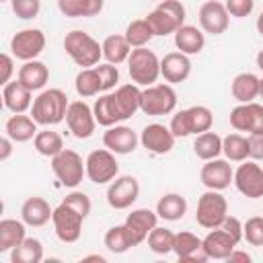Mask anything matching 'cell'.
Here are the masks:
<instances>
[{
    "label": "cell",
    "mask_w": 263,
    "mask_h": 263,
    "mask_svg": "<svg viewBox=\"0 0 263 263\" xmlns=\"http://www.w3.org/2000/svg\"><path fill=\"white\" fill-rule=\"evenodd\" d=\"M68 107H70V101L62 88H47V90H41L33 99L31 117L39 125L49 127V125H55L66 119Z\"/></svg>",
    "instance_id": "6da1fadb"
},
{
    "label": "cell",
    "mask_w": 263,
    "mask_h": 263,
    "mask_svg": "<svg viewBox=\"0 0 263 263\" xmlns=\"http://www.w3.org/2000/svg\"><path fill=\"white\" fill-rule=\"evenodd\" d=\"M212 125H214V113L205 105H193V107L181 109L171 117V123H168L175 138L197 136L212 129Z\"/></svg>",
    "instance_id": "7a4b0ae2"
},
{
    "label": "cell",
    "mask_w": 263,
    "mask_h": 263,
    "mask_svg": "<svg viewBox=\"0 0 263 263\" xmlns=\"http://www.w3.org/2000/svg\"><path fill=\"white\" fill-rule=\"evenodd\" d=\"M64 49L70 55V60L80 68H92L103 58V45L84 31H70L64 37Z\"/></svg>",
    "instance_id": "3957f363"
},
{
    "label": "cell",
    "mask_w": 263,
    "mask_h": 263,
    "mask_svg": "<svg viewBox=\"0 0 263 263\" xmlns=\"http://www.w3.org/2000/svg\"><path fill=\"white\" fill-rule=\"evenodd\" d=\"M185 18H187V10L179 0H160L158 6L150 10L146 16L156 37L175 35V31L185 25Z\"/></svg>",
    "instance_id": "277c9868"
},
{
    "label": "cell",
    "mask_w": 263,
    "mask_h": 263,
    "mask_svg": "<svg viewBox=\"0 0 263 263\" xmlns=\"http://www.w3.org/2000/svg\"><path fill=\"white\" fill-rule=\"evenodd\" d=\"M127 72L132 82L138 86L156 84L160 76V60L148 47H134L127 58Z\"/></svg>",
    "instance_id": "5b68a950"
},
{
    "label": "cell",
    "mask_w": 263,
    "mask_h": 263,
    "mask_svg": "<svg viewBox=\"0 0 263 263\" xmlns=\"http://www.w3.org/2000/svg\"><path fill=\"white\" fill-rule=\"evenodd\" d=\"M177 107V92L171 84H150L142 88V99H140V111L152 117L158 115H168Z\"/></svg>",
    "instance_id": "8992f818"
},
{
    "label": "cell",
    "mask_w": 263,
    "mask_h": 263,
    "mask_svg": "<svg viewBox=\"0 0 263 263\" xmlns=\"http://www.w3.org/2000/svg\"><path fill=\"white\" fill-rule=\"evenodd\" d=\"M51 171L64 187L74 189L82 183V177L86 175V162L76 150L64 148L60 154L51 158Z\"/></svg>",
    "instance_id": "52a82bcc"
},
{
    "label": "cell",
    "mask_w": 263,
    "mask_h": 263,
    "mask_svg": "<svg viewBox=\"0 0 263 263\" xmlns=\"http://www.w3.org/2000/svg\"><path fill=\"white\" fill-rule=\"evenodd\" d=\"M228 216V201L226 197L216 191V189H208L199 199H197V210H195V220L201 228L212 230V228H220L224 218Z\"/></svg>",
    "instance_id": "ba28073f"
},
{
    "label": "cell",
    "mask_w": 263,
    "mask_h": 263,
    "mask_svg": "<svg viewBox=\"0 0 263 263\" xmlns=\"http://www.w3.org/2000/svg\"><path fill=\"white\" fill-rule=\"evenodd\" d=\"M84 162H86V177L95 185L111 183L119 175V162L115 158V152H111L109 148H97V150H92L84 158Z\"/></svg>",
    "instance_id": "9c48e42d"
},
{
    "label": "cell",
    "mask_w": 263,
    "mask_h": 263,
    "mask_svg": "<svg viewBox=\"0 0 263 263\" xmlns=\"http://www.w3.org/2000/svg\"><path fill=\"white\" fill-rule=\"evenodd\" d=\"M234 187L238 193H242L249 199L263 197V166L257 164V160H242L238 168L234 171Z\"/></svg>",
    "instance_id": "30bf717a"
},
{
    "label": "cell",
    "mask_w": 263,
    "mask_h": 263,
    "mask_svg": "<svg viewBox=\"0 0 263 263\" xmlns=\"http://www.w3.org/2000/svg\"><path fill=\"white\" fill-rule=\"evenodd\" d=\"M51 222H53L55 236L62 242H76L80 238V234H82V222H84V218L76 210H72L68 203H64V201L58 208H53Z\"/></svg>",
    "instance_id": "8fae6325"
},
{
    "label": "cell",
    "mask_w": 263,
    "mask_h": 263,
    "mask_svg": "<svg viewBox=\"0 0 263 263\" xmlns=\"http://www.w3.org/2000/svg\"><path fill=\"white\" fill-rule=\"evenodd\" d=\"M45 49V35L41 29H23L10 39V53L16 60H35Z\"/></svg>",
    "instance_id": "7c38bea8"
},
{
    "label": "cell",
    "mask_w": 263,
    "mask_h": 263,
    "mask_svg": "<svg viewBox=\"0 0 263 263\" xmlns=\"http://www.w3.org/2000/svg\"><path fill=\"white\" fill-rule=\"evenodd\" d=\"M140 197V183L132 175H117L107 189V203L113 210H127Z\"/></svg>",
    "instance_id": "4fadbf2b"
},
{
    "label": "cell",
    "mask_w": 263,
    "mask_h": 263,
    "mask_svg": "<svg viewBox=\"0 0 263 263\" xmlns=\"http://www.w3.org/2000/svg\"><path fill=\"white\" fill-rule=\"evenodd\" d=\"M66 125L72 132L74 138H78V140L90 138L95 134V127H97V119H95L92 107H88L84 101L70 103L68 113H66Z\"/></svg>",
    "instance_id": "5bb4252c"
},
{
    "label": "cell",
    "mask_w": 263,
    "mask_h": 263,
    "mask_svg": "<svg viewBox=\"0 0 263 263\" xmlns=\"http://www.w3.org/2000/svg\"><path fill=\"white\" fill-rule=\"evenodd\" d=\"M230 125L236 132L263 134V105L259 103H240L230 111Z\"/></svg>",
    "instance_id": "9a60e30c"
},
{
    "label": "cell",
    "mask_w": 263,
    "mask_h": 263,
    "mask_svg": "<svg viewBox=\"0 0 263 263\" xmlns=\"http://www.w3.org/2000/svg\"><path fill=\"white\" fill-rule=\"evenodd\" d=\"M199 27L203 33L210 35H222L226 33L228 25H230V14L224 6V2L220 0H208L199 6Z\"/></svg>",
    "instance_id": "2e32d148"
},
{
    "label": "cell",
    "mask_w": 263,
    "mask_h": 263,
    "mask_svg": "<svg viewBox=\"0 0 263 263\" xmlns=\"http://www.w3.org/2000/svg\"><path fill=\"white\" fill-rule=\"evenodd\" d=\"M199 179L208 189L224 191L234 181V171L230 166V160H224V158L205 160V164L199 171Z\"/></svg>",
    "instance_id": "e0dca14e"
},
{
    "label": "cell",
    "mask_w": 263,
    "mask_h": 263,
    "mask_svg": "<svg viewBox=\"0 0 263 263\" xmlns=\"http://www.w3.org/2000/svg\"><path fill=\"white\" fill-rule=\"evenodd\" d=\"M158 220H160L158 214L152 212V210H148V208H138V210H132L127 214V218H125L123 224H125V228H127V232L132 236L134 247L142 245L148 238V234L152 232V228L158 226Z\"/></svg>",
    "instance_id": "ac0fdd59"
},
{
    "label": "cell",
    "mask_w": 263,
    "mask_h": 263,
    "mask_svg": "<svg viewBox=\"0 0 263 263\" xmlns=\"http://www.w3.org/2000/svg\"><path fill=\"white\" fill-rule=\"evenodd\" d=\"M175 134L162 123H148L140 134V144L152 154H168L175 148Z\"/></svg>",
    "instance_id": "d6986e66"
},
{
    "label": "cell",
    "mask_w": 263,
    "mask_h": 263,
    "mask_svg": "<svg viewBox=\"0 0 263 263\" xmlns=\"http://www.w3.org/2000/svg\"><path fill=\"white\" fill-rule=\"evenodd\" d=\"M140 138L129 125H111L103 134V146L115 154H132L138 146Z\"/></svg>",
    "instance_id": "ffe728a7"
},
{
    "label": "cell",
    "mask_w": 263,
    "mask_h": 263,
    "mask_svg": "<svg viewBox=\"0 0 263 263\" xmlns=\"http://www.w3.org/2000/svg\"><path fill=\"white\" fill-rule=\"evenodd\" d=\"M236 245L238 242L224 228H212L201 238V249L208 255V259H218V261H226L228 255L236 249Z\"/></svg>",
    "instance_id": "44dd1931"
},
{
    "label": "cell",
    "mask_w": 263,
    "mask_h": 263,
    "mask_svg": "<svg viewBox=\"0 0 263 263\" xmlns=\"http://www.w3.org/2000/svg\"><path fill=\"white\" fill-rule=\"evenodd\" d=\"M191 74V60L183 51H171L160 60V76L168 84L185 82Z\"/></svg>",
    "instance_id": "7402d4cb"
},
{
    "label": "cell",
    "mask_w": 263,
    "mask_h": 263,
    "mask_svg": "<svg viewBox=\"0 0 263 263\" xmlns=\"http://www.w3.org/2000/svg\"><path fill=\"white\" fill-rule=\"evenodd\" d=\"M2 101L10 113H25L33 105V90H29L18 78L2 86Z\"/></svg>",
    "instance_id": "603a6c76"
},
{
    "label": "cell",
    "mask_w": 263,
    "mask_h": 263,
    "mask_svg": "<svg viewBox=\"0 0 263 263\" xmlns=\"http://www.w3.org/2000/svg\"><path fill=\"white\" fill-rule=\"evenodd\" d=\"M51 216H53V208L47 203V199H43L39 195L27 197L21 205V220L27 226L39 228V226L47 224L51 220Z\"/></svg>",
    "instance_id": "cb8c5ba5"
},
{
    "label": "cell",
    "mask_w": 263,
    "mask_h": 263,
    "mask_svg": "<svg viewBox=\"0 0 263 263\" xmlns=\"http://www.w3.org/2000/svg\"><path fill=\"white\" fill-rule=\"evenodd\" d=\"M140 99H142V88L138 84L132 82V84L117 86V90L113 92V101H115V107H117L121 121L134 117L136 111H140Z\"/></svg>",
    "instance_id": "d4e9b609"
},
{
    "label": "cell",
    "mask_w": 263,
    "mask_h": 263,
    "mask_svg": "<svg viewBox=\"0 0 263 263\" xmlns=\"http://www.w3.org/2000/svg\"><path fill=\"white\" fill-rule=\"evenodd\" d=\"M37 121L31 117V115H25V113H14L6 119L4 123V132L6 136L12 140V142H29L37 136Z\"/></svg>",
    "instance_id": "484cf974"
},
{
    "label": "cell",
    "mask_w": 263,
    "mask_h": 263,
    "mask_svg": "<svg viewBox=\"0 0 263 263\" xmlns=\"http://www.w3.org/2000/svg\"><path fill=\"white\" fill-rule=\"evenodd\" d=\"M175 45L179 51L187 53V55H195L203 49L205 45V35L201 29H197L195 25H183L175 31Z\"/></svg>",
    "instance_id": "4316f807"
},
{
    "label": "cell",
    "mask_w": 263,
    "mask_h": 263,
    "mask_svg": "<svg viewBox=\"0 0 263 263\" xmlns=\"http://www.w3.org/2000/svg\"><path fill=\"white\" fill-rule=\"evenodd\" d=\"M16 78L29 88V90H41L49 80V70L39 60H29L18 68Z\"/></svg>",
    "instance_id": "83f0119b"
},
{
    "label": "cell",
    "mask_w": 263,
    "mask_h": 263,
    "mask_svg": "<svg viewBox=\"0 0 263 263\" xmlns=\"http://www.w3.org/2000/svg\"><path fill=\"white\" fill-rule=\"evenodd\" d=\"M27 238V224L23 220L4 218L0 220V253L12 251Z\"/></svg>",
    "instance_id": "f1b7e54d"
},
{
    "label": "cell",
    "mask_w": 263,
    "mask_h": 263,
    "mask_svg": "<svg viewBox=\"0 0 263 263\" xmlns=\"http://www.w3.org/2000/svg\"><path fill=\"white\" fill-rule=\"evenodd\" d=\"M259 76L253 72H240L232 78L230 92L238 103H253L259 97Z\"/></svg>",
    "instance_id": "f546056e"
},
{
    "label": "cell",
    "mask_w": 263,
    "mask_h": 263,
    "mask_svg": "<svg viewBox=\"0 0 263 263\" xmlns=\"http://www.w3.org/2000/svg\"><path fill=\"white\" fill-rule=\"evenodd\" d=\"M187 212V199L181 193H164L156 203V214L160 220L177 222Z\"/></svg>",
    "instance_id": "4dcf8cb0"
},
{
    "label": "cell",
    "mask_w": 263,
    "mask_h": 263,
    "mask_svg": "<svg viewBox=\"0 0 263 263\" xmlns=\"http://www.w3.org/2000/svg\"><path fill=\"white\" fill-rule=\"evenodd\" d=\"M103 58L109 62V64H115V66H119V64H123V62H127V58H129V53H132V45L127 43V39H125V35H107L105 39H103Z\"/></svg>",
    "instance_id": "1f68e13d"
},
{
    "label": "cell",
    "mask_w": 263,
    "mask_h": 263,
    "mask_svg": "<svg viewBox=\"0 0 263 263\" xmlns=\"http://www.w3.org/2000/svg\"><path fill=\"white\" fill-rule=\"evenodd\" d=\"M193 152L201 160L218 158L222 154V138L212 129H208L203 134H197L195 140H193Z\"/></svg>",
    "instance_id": "d6a6232c"
},
{
    "label": "cell",
    "mask_w": 263,
    "mask_h": 263,
    "mask_svg": "<svg viewBox=\"0 0 263 263\" xmlns=\"http://www.w3.org/2000/svg\"><path fill=\"white\" fill-rule=\"evenodd\" d=\"M92 113H95L97 123L103 125V127H111V125H117L121 121V117L117 113V107H115V101H113V92H107V95L99 97L92 105Z\"/></svg>",
    "instance_id": "836d02e7"
},
{
    "label": "cell",
    "mask_w": 263,
    "mask_h": 263,
    "mask_svg": "<svg viewBox=\"0 0 263 263\" xmlns=\"http://www.w3.org/2000/svg\"><path fill=\"white\" fill-rule=\"evenodd\" d=\"M222 154L230 162H242L249 158V136H242L238 132L228 134L222 138Z\"/></svg>",
    "instance_id": "e575fe53"
},
{
    "label": "cell",
    "mask_w": 263,
    "mask_h": 263,
    "mask_svg": "<svg viewBox=\"0 0 263 263\" xmlns=\"http://www.w3.org/2000/svg\"><path fill=\"white\" fill-rule=\"evenodd\" d=\"M43 261V245L37 238H25L18 247L10 251V263H41Z\"/></svg>",
    "instance_id": "d590c367"
},
{
    "label": "cell",
    "mask_w": 263,
    "mask_h": 263,
    "mask_svg": "<svg viewBox=\"0 0 263 263\" xmlns=\"http://www.w3.org/2000/svg\"><path fill=\"white\" fill-rule=\"evenodd\" d=\"M74 88L76 92L82 97V99H88V97H95L103 90V84H101V78H99V72L97 68H82L76 78H74Z\"/></svg>",
    "instance_id": "8d00e7d4"
},
{
    "label": "cell",
    "mask_w": 263,
    "mask_h": 263,
    "mask_svg": "<svg viewBox=\"0 0 263 263\" xmlns=\"http://www.w3.org/2000/svg\"><path fill=\"white\" fill-rule=\"evenodd\" d=\"M33 146L41 156L53 158L55 154H60L64 150V140L58 132L53 129H39L37 136L33 138Z\"/></svg>",
    "instance_id": "74e56055"
},
{
    "label": "cell",
    "mask_w": 263,
    "mask_h": 263,
    "mask_svg": "<svg viewBox=\"0 0 263 263\" xmlns=\"http://www.w3.org/2000/svg\"><path fill=\"white\" fill-rule=\"evenodd\" d=\"M123 35H125V39H127V43L132 47H146L150 43V39L156 37L154 31H152V27H150V23L146 21V16L132 21L127 25V29H125Z\"/></svg>",
    "instance_id": "f35d334b"
},
{
    "label": "cell",
    "mask_w": 263,
    "mask_h": 263,
    "mask_svg": "<svg viewBox=\"0 0 263 263\" xmlns=\"http://www.w3.org/2000/svg\"><path fill=\"white\" fill-rule=\"evenodd\" d=\"M103 240H105V247H107L111 253H115V255H121V253H125V251H129V249L134 247L132 236H129L125 224L111 226V228L105 232V238H103Z\"/></svg>",
    "instance_id": "ab89813d"
},
{
    "label": "cell",
    "mask_w": 263,
    "mask_h": 263,
    "mask_svg": "<svg viewBox=\"0 0 263 263\" xmlns=\"http://www.w3.org/2000/svg\"><path fill=\"white\" fill-rule=\"evenodd\" d=\"M197 251H201V238L193 232H175V245H173V253L181 259L187 261L191 255H195Z\"/></svg>",
    "instance_id": "60d3db41"
},
{
    "label": "cell",
    "mask_w": 263,
    "mask_h": 263,
    "mask_svg": "<svg viewBox=\"0 0 263 263\" xmlns=\"http://www.w3.org/2000/svg\"><path fill=\"white\" fill-rule=\"evenodd\" d=\"M148 247L152 253L156 255H166L173 253V245H175V232L164 228V226H156L152 228V232L148 234Z\"/></svg>",
    "instance_id": "b9f144b4"
},
{
    "label": "cell",
    "mask_w": 263,
    "mask_h": 263,
    "mask_svg": "<svg viewBox=\"0 0 263 263\" xmlns=\"http://www.w3.org/2000/svg\"><path fill=\"white\" fill-rule=\"evenodd\" d=\"M242 236L253 247H263V216H253L242 224Z\"/></svg>",
    "instance_id": "7bdbcfd3"
},
{
    "label": "cell",
    "mask_w": 263,
    "mask_h": 263,
    "mask_svg": "<svg viewBox=\"0 0 263 263\" xmlns=\"http://www.w3.org/2000/svg\"><path fill=\"white\" fill-rule=\"evenodd\" d=\"M10 6H12V12L23 18V21H29V18H35L41 10V0H10Z\"/></svg>",
    "instance_id": "ee69618b"
},
{
    "label": "cell",
    "mask_w": 263,
    "mask_h": 263,
    "mask_svg": "<svg viewBox=\"0 0 263 263\" xmlns=\"http://www.w3.org/2000/svg\"><path fill=\"white\" fill-rule=\"evenodd\" d=\"M62 201H64V203H68L72 210H76L84 220H86V216L90 214V208H92L90 197H88L84 191H72V193H68Z\"/></svg>",
    "instance_id": "f6af8a7d"
},
{
    "label": "cell",
    "mask_w": 263,
    "mask_h": 263,
    "mask_svg": "<svg viewBox=\"0 0 263 263\" xmlns=\"http://www.w3.org/2000/svg\"><path fill=\"white\" fill-rule=\"evenodd\" d=\"M95 68H97V72H99V78H101L103 90L107 92V90L115 88V84L119 82V70H117V66H115V64L105 62V64H97Z\"/></svg>",
    "instance_id": "bcb514c9"
},
{
    "label": "cell",
    "mask_w": 263,
    "mask_h": 263,
    "mask_svg": "<svg viewBox=\"0 0 263 263\" xmlns=\"http://www.w3.org/2000/svg\"><path fill=\"white\" fill-rule=\"evenodd\" d=\"M224 6H226V10H228L230 16H234V18H245V16H249V14L253 12L255 0H226Z\"/></svg>",
    "instance_id": "7dc6e473"
},
{
    "label": "cell",
    "mask_w": 263,
    "mask_h": 263,
    "mask_svg": "<svg viewBox=\"0 0 263 263\" xmlns=\"http://www.w3.org/2000/svg\"><path fill=\"white\" fill-rule=\"evenodd\" d=\"M220 228H224L236 242H240V240L245 238V236H242V222H240L236 216H230V214H228V216L224 218V222H222Z\"/></svg>",
    "instance_id": "c3c4849f"
},
{
    "label": "cell",
    "mask_w": 263,
    "mask_h": 263,
    "mask_svg": "<svg viewBox=\"0 0 263 263\" xmlns=\"http://www.w3.org/2000/svg\"><path fill=\"white\" fill-rule=\"evenodd\" d=\"M58 8L64 16L68 18H78L82 16V8H80V0H58Z\"/></svg>",
    "instance_id": "681fc988"
},
{
    "label": "cell",
    "mask_w": 263,
    "mask_h": 263,
    "mask_svg": "<svg viewBox=\"0 0 263 263\" xmlns=\"http://www.w3.org/2000/svg\"><path fill=\"white\" fill-rule=\"evenodd\" d=\"M14 55H10V53H2L0 55V68H2V72H0V84L4 86V84H8L10 82V76H12V72H14V60H12Z\"/></svg>",
    "instance_id": "f907efd6"
},
{
    "label": "cell",
    "mask_w": 263,
    "mask_h": 263,
    "mask_svg": "<svg viewBox=\"0 0 263 263\" xmlns=\"http://www.w3.org/2000/svg\"><path fill=\"white\" fill-rule=\"evenodd\" d=\"M249 158L263 160V134L249 136Z\"/></svg>",
    "instance_id": "816d5d0a"
},
{
    "label": "cell",
    "mask_w": 263,
    "mask_h": 263,
    "mask_svg": "<svg viewBox=\"0 0 263 263\" xmlns=\"http://www.w3.org/2000/svg\"><path fill=\"white\" fill-rule=\"evenodd\" d=\"M105 0H80V8H82V16H97L103 10Z\"/></svg>",
    "instance_id": "f5cc1de1"
},
{
    "label": "cell",
    "mask_w": 263,
    "mask_h": 263,
    "mask_svg": "<svg viewBox=\"0 0 263 263\" xmlns=\"http://www.w3.org/2000/svg\"><path fill=\"white\" fill-rule=\"evenodd\" d=\"M226 261H228V263H251L253 259H251V255H249L247 251H238V249H234V251L228 255Z\"/></svg>",
    "instance_id": "db71d44e"
},
{
    "label": "cell",
    "mask_w": 263,
    "mask_h": 263,
    "mask_svg": "<svg viewBox=\"0 0 263 263\" xmlns=\"http://www.w3.org/2000/svg\"><path fill=\"white\" fill-rule=\"evenodd\" d=\"M10 154H12V140L4 134V138L0 140V160H2V162L8 160Z\"/></svg>",
    "instance_id": "11a10c76"
},
{
    "label": "cell",
    "mask_w": 263,
    "mask_h": 263,
    "mask_svg": "<svg viewBox=\"0 0 263 263\" xmlns=\"http://www.w3.org/2000/svg\"><path fill=\"white\" fill-rule=\"evenodd\" d=\"M82 261H99V263H105V257L103 255H86V257H82Z\"/></svg>",
    "instance_id": "9f6ffc18"
},
{
    "label": "cell",
    "mask_w": 263,
    "mask_h": 263,
    "mask_svg": "<svg viewBox=\"0 0 263 263\" xmlns=\"http://www.w3.org/2000/svg\"><path fill=\"white\" fill-rule=\"evenodd\" d=\"M257 31H259V35L263 37V12L257 16Z\"/></svg>",
    "instance_id": "6f0895ef"
},
{
    "label": "cell",
    "mask_w": 263,
    "mask_h": 263,
    "mask_svg": "<svg viewBox=\"0 0 263 263\" xmlns=\"http://www.w3.org/2000/svg\"><path fill=\"white\" fill-rule=\"evenodd\" d=\"M257 68L263 72V49H259V53H257Z\"/></svg>",
    "instance_id": "680465c9"
},
{
    "label": "cell",
    "mask_w": 263,
    "mask_h": 263,
    "mask_svg": "<svg viewBox=\"0 0 263 263\" xmlns=\"http://www.w3.org/2000/svg\"><path fill=\"white\" fill-rule=\"evenodd\" d=\"M259 97H261V99H263V78H261V80H259Z\"/></svg>",
    "instance_id": "91938a15"
},
{
    "label": "cell",
    "mask_w": 263,
    "mask_h": 263,
    "mask_svg": "<svg viewBox=\"0 0 263 263\" xmlns=\"http://www.w3.org/2000/svg\"><path fill=\"white\" fill-rule=\"evenodd\" d=\"M0 2H10V0H0Z\"/></svg>",
    "instance_id": "94428289"
},
{
    "label": "cell",
    "mask_w": 263,
    "mask_h": 263,
    "mask_svg": "<svg viewBox=\"0 0 263 263\" xmlns=\"http://www.w3.org/2000/svg\"><path fill=\"white\" fill-rule=\"evenodd\" d=\"M158 2H160V0H158Z\"/></svg>",
    "instance_id": "6125c7cd"
}]
</instances>
